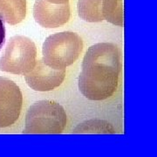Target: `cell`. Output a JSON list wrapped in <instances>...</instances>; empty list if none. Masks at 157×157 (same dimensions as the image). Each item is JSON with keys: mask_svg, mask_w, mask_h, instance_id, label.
I'll list each match as a JSON object with an SVG mask.
<instances>
[{"mask_svg": "<svg viewBox=\"0 0 157 157\" xmlns=\"http://www.w3.org/2000/svg\"><path fill=\"white\" fill-rule=\"evenodd\" d=\"M78 75V89L90 101H103L115 93L121 69V52L113 43L88 48Z\"/></svg>", "mask_w": 157, "mask_h": 157, "instance_id": "1", "label": "cell"}, {"mask_svg": "<svg viewBox=\"0 0 157 157\" xmlns=\"http://www.w3.org/2000/svg\"><path fill=\"white\" fill-rule=\"evenodd\" d=\"M67 122V116L61 105L52 101H39L29 107L23 133L32 135L61 134Z\"/></svg>", "mask_w": 157, "mask_h": 157, "instance_id": "2", "label": "cell"}, {"mask_svg": "<svg viewBox=\"0 0 157 157\" xmlns=\"http://www.w3.org/2000/svg\"><path fill=\"white\" fill-rule=\"evenodd\" d=\"M83 50V40L78 34L62 32L50 35L42 47L43 61L54 69H66L78 59Z\"/></svg>", "mask_w": 157, "mask_h": 157, "instance_id": "3", "label": "cell"}, {"mask_svg": "<svg viewBox=\"0 0 157 157\" xmlns=\"http://www.w3.org/2000/svg\"><path fill=\"white\" fill-rule=\"evenodd\" d=\"M37 62V47L31 39L13 36L9 39L6 50L0 57L2 72L25 75L32 71Z\"/></svg>", "mask_w": 157, "mask_h": 157, "instance_id": "4", "label": "cell"}, {"mask_svg": "<svg viewBox=\"0 0 157 157\" xmlns=\"http://www.w3.org/2000/svg\"><path fill=\"white\" fill-rule=\"evenodd\" d=\"M78 14L86 22L107 20L123 26V0H78Z\"/></svg>", "mask_w": 157, "mask_h": 157, "instance_id": "5", "label": "cell"}, {"mask_svg": "<svg viewBox=\"0 0 157 157\" xmlns=\"http://www.w3.org/2000/svg\"><path fill=\"white\" fill-rule=\"evenodd\" d=\"M22 105L23 95L18 86L0 76V128L11 127L17 121Z\"/></svg>", "mask_w": 157, "mask_h": 157, "instance_id": "6", "label": "cell"}, {"mask_svg": "<svg viewBox=\"0 0 157 157\" xmlns=\"http://www.w3.org/2000/svg\"><path fill=\"white\" fill-rule=\"evenodd\" d=\"M66 77V69H54L37 60L32 71L25 74V81L34 91L49 92L59 87Z\"/></svg>", "mask_w": 157, "mask_h": 157, "instance_id": "7", "label": "cell"}, {"mask_svg": "<svg viewBox=\"0 0 157 157\" xmlns=\"http://www.w3.org/2000/svg\"><path fill=\"white\" fill-rule=\"evenodd\" d=\"M70 5L52 4L45 0H36L33 6L35 21L45 28H58L69 21Z\"/></svg>", "mask_w": 157, "mask_h": 157, "instance_id": "8", "label": "cell"}, {"mask_svg": "<svg viewBox=\"0 0 157 157\" xmlns=\"http://www.w3.org/2000/svg\"><path fill=\"white\" fill-rule=\"evenodd\" d=\"M26 0H0V17L11 25L21 23L26 16Z\"/></svg>", "mask_w": 157, "mask_h": 157, "instance_id": "9", "label": "cell"}, {"mask_svg": "<svg viewBox=\"0 0 157 157\" xmlns=\"http://www.w3.org/2000/svg\"><path fill=\"white\" fill-rule=\"evenodd\" d=\"M73 134H115V129L106 121L93 119L78 124Z\"/></svg>", "mask_w": 157, "mask_h": 157, "instance_id": "10", "label": "cell"}, {"mask_svg": "<svg viewBox=\"0 0 157 157\" xmlns=\"http://www.w3.org/2000/svg\"><path fill=\"white\" fill-rule=\"evenodd\" d=\"M6 42V27L3 19L0 17V50L3 48Z\"/></svg>", "mask_w": 157, "mask_h": 157, "instance_id": "11", "label": "cell"}, {"mask_svg": "<svg viewBox=\"0 0 157 157\" xmlns=\"http://www.w3.org/2000/svg\"><path fill=\"white\" fill-rule=\"evenodd\" d=\"M52 4H66L69 3V0H45Z\"/></svg>", "mask_w": 157, "mask_h": 157, "instance_id": "12", "label": "cell"}]
</instances>
